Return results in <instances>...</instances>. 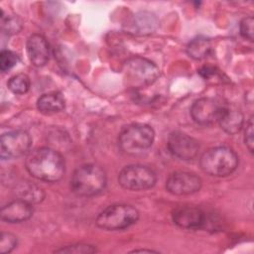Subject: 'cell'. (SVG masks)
<instances>
[{"label": "cell", "mask_w": 254, "mask_h": 254, "mask_svg": "<svg viewBox=\"0 0 254 254\" xmlns=\"http://www.w3.org/2000/svg\"><path fill=\"white\" fill-rule=\"evenodd\" d=\"M26 169L32 177L39 181L55 183L63 178L65 164L64 159L58 151L42 147L28 154Z\"/></svg>", "instance_id": "cell-1"}, {"label": "cell", "mask_w": 254, "mask_h": 254, "mask_svg": "<svg viewBox=\"0 0 254 254\" xmlns=\"http://www.w3.org/2000/svg\"><path fill=\"white\" fill-rule=\"evenodd\" d=\"M105 171L95 164L80 166L74 171L70 179V189L79 196L96 195L105 189Z\"/></svg>", "instance_id": "cell-2"}, {"label": "cell", "mask_w": 254, "mask_h": 254, "mask_svg": "<svg viewBox=\"0 0 254 254\" xmlns=\"http://www.w3.org/2000/svg\"><path fill=\"white\" fill-rule=\"evenodd\" d=\"M200 168L207 175L226 177L232 174L238 166V157L229 147L218 146L205 151L200 157Z\"/></svg>", "instance_id": "cell-3"}, {"label": "cell", "mask_w": 254, "mask_h": 254, "mask_svg": "<svg viewBox=\"0 0 254 254\" xmlns=\"http://www.w3.org/2000/svg\"><path fill=\"white\" fill-rule=\"evenodd\" d=\"M154 139L155 132L151 126L134 123L122 129L118 136V146L127 155H139L151 148Z\"/></svg>", "instance_id": "cell-4"}, {"label": "cell", "mask_w": 254, "mask_h": 254, "mask_svg": "<svg viewBox=\"0 0 254 254\" xmlns=\"http://www.w3.org/2000/svg\"><path fill=\"white\" fill-rule=\"evenodd\" d=\"M138 210L129 204H113L103 209L96 218V225L106 230H121L134 224Z\"/></svg>", "instance_id": "cell-5"}, {"label": "cell", "mask_w": 254, "mask_h": 254, "mask_svg": "<svg viewBox=\"0 0 254 254\" xmlns=\"http://www.w3.org/2000/svg\"><path fill=\"white\" fill-rule=\"evenodd\" d=\"M157 177L155 172L144 165H130L123 168L118 175L119 185L133 191L146 190L154 187Z\"/></svg>", "instance_id": "cell-6"}, {"label": "cell", "mask_w": 254, "mask_h": 254, "mask_svg": "<svg viewBox=\"0 0 254 254\" xmlns=\"http://www.w3.org/2000/svg\"><path fill=\"white\" fill-rule=\"evenodd\" d=\"M124 71L128 82L135 87L152 84L160 74L154 63L141 57L129 59L125 64Z\"/></svg>", "instance_id": "cell-7"}, {"label": "cell", "mask_w": 254, "mask_h": 254, "mask_svg": "<svg viewBox=\"0 0 254 254\" xmlns=\"http://www.w3.org/2000/svg\"><path fill=\"white\" fill-rule=\"evenodd\" d=\"M32 145L30 135L23 130L4 133L0 139V157L11 160L29 154Z\"/></svg>", "instance_id": "cell-8"}, {"label": "cell", "mask_w": 254, "mask_h": 254, "mask_svg": "<svg viewBox=\"0 0 254 254\" xmlns=\"http://www.w3.org/2000/svg\"><path fill=\"white\" fill-rule=\"evenodd\" d=\"M201 185V179L197 175L187 171L174 172L166 181L167 190L175 195L192 194L200 190Z\"/></svg>", "instance_id": "cell-9"}, {"label": "cell", "mask_w": 254, "mask_h": 254, "mask_svg": "<svg viewBox=\"0 0 254 254\" xmlns=\"http://www.w3.org/2000/svg\"><path fill=\"white\" fill-rule=\"evenodd\" d=\"M224 104L211 97H201L190 107V115L199 125H211L218 122Z\"/></svg>", "instance_id": "cell-10"}, {"label": "cell", "mask_w": 254, "mask_h": 254, "mask_svg": "<svg viewBox=\"0 0 254 254\" xmlns=\"http://www.w3.org/2000/svg\"><path fill=\"white\" fill-rule=\"evenodd\" d=\"M167 145L170 153L174 157L184 161L193 160L199 151L197 141L180 131H175L170 134Z\"/></svg>", "instance_id": "cell-11"}, {"label": "cell", "mask_w": 254, "mask_h": 254, "mask_svg": "<svg viewBox=\"0 0 254 254\" xmlns=\"http://www.w3.org/2000/svg\"><path fill=\"white\" fill-rule=\"evenodd\" d=\"M172 218L176 225L186 229H195L204 225L205 215L202 210L193 205H179L174 208Z\"/></svg>", "instance_id": "cell-12"}, {"label": "cell", "mask_w": 254, "mask_h": 254, "mask_svg": "<svg viewBox=\"0 0 254 254\" xmlns=\"http://www.w3.org/2000/svg\"><path fill=\"white\" fill-rule=\"evenodd\" d=\"M27 54L35 66L45 65L50 58V47L46 38L40 34H33L27 40Z\"/></svg>", "instance_id": "cell-13"}, {"label": "cell", "mask_w": 254, "mask_h": 254, "mask_svg": "<svg viewBox=\"0 0 254 254\" xmlns=\"http://www.w3.org/2000/svg\"><path fill=\"white\" fill-rule=\"evenodd\" d=\"M33 212V204L19 198L4 205L1 208L0 215L3 221L9 223H19L31 218Z\"/></svg>", "instance_id": "cell-14"}, {"label": "cell", "mask_w": 254, "mask_h": 254, "mask_svg": "<svg viewBox=\"0 0 254 254\" xmlns=\"http://www.w3.org/2000/svg\"><path fill=\"white\" fill-rule=\"evenodd\" d=\"M159 26V21L157 17L147 11L138 12L127 24V30L136 35H147L151 34Z\"/></svg>", "instance_id": "cell-15"}, {"label": "cell", "mask_w": 254, "mask_h": 254, "mask_svg": "<svg viewBox=\"0 0 254 254\" xmlns=\"http://www.w3.org/2000/svg\"><path fill=\"white\" fill-rule=\"evenodd\" d=\"M218 123L223 131L230 135L237 134L243 127L244 117L242 112L234 106L224 104Z\"/></svg>", "instance_id": "cell-16"}, {"label": "cell", "mask_w": 254, "mask_h": 254, "mask_svg": "<svg viewBox=\"0 0 254 254\" xmlns=\"http://www.w3.org/2000/svg\"><path fill=\"white\" fill-rule=\"evenodd\" d=\"M65 99L62 92L53 91L43 94L37 101V108L43 114H53L63 110Z\"/></svg>", "instance_id": "cell-17"}, {"label": "cell", "mask_w": 254, "mask_h": 254, "mask_svg": "<svg viewBox=\"0 0 254 254\" xmlns=\"http://www.w3.org/2000/svg\"><path fill=\"white\" fill-rule=\"evenodd\" d=\"M16 192L20 199H23L31 204L38 203L42 201L45 197L44 190L40 187L31 184L30 182L21 183L17 187Z\"/></svg>", "instance_id": "cell-18"}, {"label": "cell", "mask_w": 254, "mask_h": 254, "mask_svg": "<svg viewBox=\"0 0 254 254\" xmlns=\"http://www.w3.org/2000/svg\"><path fill=\"white\" fill-rule=\"evenodd\" d=\"M211 52L210 41L202 36L192 39L187 46L188 55L194 60H202Z\"/></svg>", "instance_id": "cell-19"}, {"label": "cell", "mask_w": 254, "mask_h": 254, "mask_svg": "<svg viewBox=\"0 0 254 254\" xmlns=\"http://www.w3.org/2000/svg\"><path fill=\"white\" fill-rule=\"evenodd\" d=\"M7 86L11 92L14 94H24L28 92L31 86L30 78L27 74L18 73L10 77L7 82Z\"/></svg>", "instance_id": "cell-20"}, {"label": "cell", "mask_w": 254, "mask_h": 254, "mask_svg": "<svg viewBox=\"0 0 254 254\" xmlns=\"http://www.w3.org/2000/svg\"><path fill=\"white\" fill-rule=\"evenodd\" d=\"M55 252L57 253H76V254H88V253H94L97 252L96 247L89 245V244H72V245H66L64 247L56 249Z\"/></svg>", "instance_id": "cell-21"}, {"label": "cell", "mask_w": 254, "mask_h": 254, "mask_svg": "<svg viewBox=\"0 0 254 254\" xmlns=\"http://www.w3.org/2000/svg\"><path fill=\"white\" fill-rule=\"evenodd\" d=\"M1 24H2V29L8 35L16 34L22 29V23L17 17H12V16L5 17L3 11H1Z\"/></svg>", "instance_id": "cell-22"}, {"label": "cell", "mask_w": 254, "mask_h": 254, "mask_svg": "<svg viewBox=\"0 0 254 254\" xmlns=\"http://www.w3.org/2000/svg\"><path fill=\"white\" fill-rule=\"evenodd\" d=\"M18 57L16 54L9 50L2 51L0 54V69L2 71H8L16 65Z\"/></svg>", "instance_id": "cell-23"}, {"label": "cell", "mask_w": 254, "mask_h": 254, "mask_svg": "<svg viewBox=\"0 0 254 254\" xmlns=\"http://www.w3.org/2000/svg\"><path fill=\"white\" fill-rule=\"evenodd\" d=\"M17 246V237L10 232H2L0 236V252L10 253Z\"/></svg>", "instance_id": "cell-24"}, {"label": "cell", "mask_w": 254, "mask_h": 254, "mask_svg": "<svg viewBox=\"0 0 254 254\" xmlns=\"http://www.w3.org/2000/svg\"><path fill=\"white\" fill-rule=\"evenodd\" d=\"M253 26H254V19L252 16L249 17H245L241 20L240 25H239V30H240V35L252 42L253 38H254V32H253Z\"/></svg>", "instance_id": "cell-25"}, {"label": "cell", "mask_w": 254, "mask_h": 254, "mask_svg": "<svg viewBox=\"0 0 254 254\" xmlns=\"http://www.w3.org/2000/svg\"><path fill=\"white\" fill-rule=\"evenodd\" d=\"M253 117L251 116L248 120V122L246 123V129H245V133H244V142L246 147L248 148V150L250 151V153H253L254 150V139H253V135H254V131H253Z\"/></svg>", "instance_id": "cell-26"}, {"label": "cell", "mask_w": 254, "mask_h": 254, "mask_svg": "<svg viewBox=\"0 0 254 254\" xmlns=\"http://www.w3.org/2000/svg\"><path fill=\"white\" fill-rule=\"evenodd\" d=\"M132 253H137V252H148V253H151V252H157L155 250H151V249H135L133 251H131Z\"/></svg>", "instance_id": "cell-27"}]
</instances>
